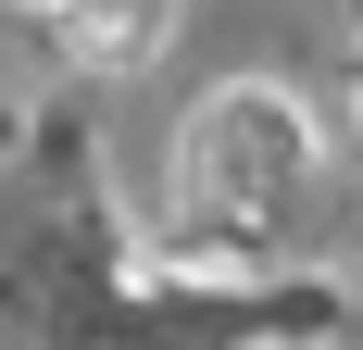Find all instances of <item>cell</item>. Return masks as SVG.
Returning <instances> with one entry per match:
<instances>
[{"instance_id":"cell-1","label":"cell","mask_w":363,"mask_h":350,"mask_svg":"<svg viewBox=\"0 0 363 350\" xmlns=\"http://www.w3.org/2000/svg\"><path fill=\"white\" fill-rule=\"evenodd\" d=\"M75 13H88V26H101L113 50H125V38H150V0H75Z\"/></svg>"}]
</instances>
